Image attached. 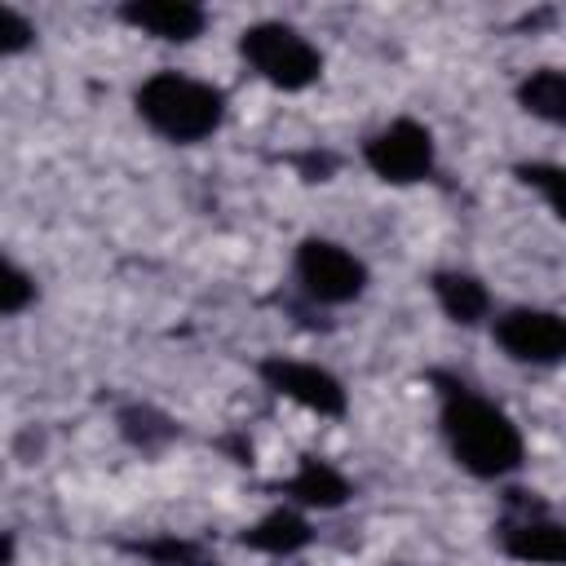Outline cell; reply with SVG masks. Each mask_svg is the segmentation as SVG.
<instances>
[{
    "mask_svg": "<svg viewBox=\"0 0 566 566\" xmlns=\"http://www.w3.org/2000/svg\"><path fill=\"white\" fill-rule=\"evenodd\" d=\"M442 429H447V442H451L455 460L478 478H500V473L522 464L517 424L500 407L464 394V385L451 389V398L442 407Z\"/></svg>",
    "mask_w": 566,
    "mask_h": 566,
    "instance_id": "obj_1",
    "label": "cell"
},
{
    "mask_svg": "<svg viewBox=\"0 0 566 566\" xmlns=\"http://www.w3.org/2000/svg\"><path fill=\"white\" fill-rule=\"evenodd\" d=\"M137 111L168 142H199L221 124L226 102L212 84H199L177 71H159L137 88Z\"/></svg>",
    "mask_w": 566,
    "mask_h": 566,
    "instance_id": "obj_2",
    "label": "cell"
},
{
    "mask_svg": "<svg viewBox=\"0 0 566 566\" xmlns=\"http://www.w3.org/2000/svg\"><path fill=\"white\" fill-rule=\"evenodd\" d=\"M239 53H243L248 66H252L261 80H270L274 88H305V84H314L318 71H323L318 49H314L301 31H292V27H283V22L248 27L243 40H239Z\"/></svg>",
    "mask_w": 566,
    "mask_h": 566,
    "instance_id": "obj_3",
    "label": "cell"
},
{
    "mask_svg": "<svg viewBox=\"0 0 566 566\" xmlns=\"http://www.w3.org/2000/svg\"><path fill=\"white\" fill-rule=\"evenodd\" d=\"M296 274L305 283V292L314 301H327V305H340V301H354L367 283V270L358 256H349L340 243H327V239H305L296 248Z\"/></svg>",
    "mask_w": 566,
    "mask_h": 566,
    "instance_id": "obj_4",
    "label": "cell"
},
{
    "mask_svg": "<svg viewBox=\"0 0 566 566\" xmlns=\"http://www.w3.org/2000/svg\"><path fill=\"white\" fill-rule=\"evenodd\" d=\"M367 164L376 177L385 181H420L429 168H433V137L429 128H420L416 119H398L389 128H380L371 142H367Z\"/></svg>",
    "mask_w": 566,
    "mask_h": 566,
    "instance_id": "obj_5",
    "label": "cell"
},
{
    "mask_svg": "<svg viewBox=\"0 0 566 566\" xmlns=\"http://www.w3.org/2000/svg\"><path fill=\"white\" fill-rule=\"evenodd\" d=\"M495 340L517 363H557L566 354V323L553 310H509L495 323Z\"/></svg>",
    "mask_w": 566,
    "mask_h": 566,
    "instance_id": "obj_6",
    "label": "cell"
},
{
    "mask_svg": "<svg viewBox=\"0 0 566 566\" xmlns=\"http://www.w3.org/2000/svg\"><path fill=\"white\" fill-rule=\"evenodd\" d=\"M261 376L270 380L274 394L318 411V416H340L345 411V389L332 371L314 367V363H292V358H265L261 363Z\"/></svg>",
    "mask_w": 566,
    "mask_h": 566,
    "instance_id": "obj_7",
    "label": "cell"
},
{
    "mask_svg": "<svg viewBox=\"0 0 566 566\" xmlns=\"http://www.w3.org/2000/svg\"><path fill=\"white\" fill-rule=\"evenodd\" d=\"M119 13H124V22H133L146 35H159V40H195L203 31V9L186 4V0H133Z\"/></svg>",
    "mask_w": 566,
    "mask_h": 566,
    "instance_id": "obj_8",
    "label": "cell"
},
{
    "mask_svg": "<svg viewBox=\"0 0 566 566\" xmlns=\"http://www.w3.org/2000/svg\"><path fill=\"white\" fill-rule=\"evenodd\" d=\"M504 548H509L517 562H544V566H557V562L566 557V535H562L557 522L526 517V522L504 526Z\"/></svg>",
    "mask_w": 566,
    "mask_h": 566,
    "instance_id": "obj_9",
    "label": "cell"
},
{
    "mask_svg": "<svg viewBox=\"0 0 566 566\" xmlns=\"http://www.w3.org/2000/svg\"><path fill=\"white\" fill-rule=\"evenodd\" d=\"M243 544L256 548V553H296V548L310 544V526H305L301 513L274 509V513H265L256 526L243 531Z\"/></svg>",
    "mask_w": 566,
    "mask_h": 566,
    "instance_id": "obj_10",
    "label": "cell"
},
{
    "mask_svg": "<svg viewBox=\"0 0 566 566\" xmlns=\"http://www.w3.org/2000/svg\"><path fill=\"white\" fill-rule=\"evenodd\" d=\"M287 495H296L301 504H314V509H336V504H345L349 482L323 460H301L296 478L287 482Z\"/></svg>",
    "mask_w": 566,
    "mask_h": 566,
    "instance_id": "obj_11",
    "label": "cell"
},
{
    "mask_svg": "<svg viewBox=\"0 0 566 566\" xmlns=\"http://www.w3.org/2000/svg\"><path fill=\"white\" fill-rule=\"evenodd\" d=\"M433 292H438L447 318H455V323H478L486 314V305H491L486 287L473 274H455V270L451 274H438L433 279Z\"/></svg>",
    "mask_w": 566,
    "mask_h": 566,
    "instance_id": "obj_12",
    "label": "cell"
},
{
    "mask_svg": "<svg viewBox=\"0 0 566 566\" xmlns=\"http://www.w3.org/2000/svg\"><path fill=\"white\" fill-rule=\"evenodd\" d=\"M517 97H522V106H526L531 115H539V119H548V124H562V119H566V80H562V71H553V66L535 71V75L517 88Z\"/></svg>",
    "mask_w": 566,
    "mask_h": 566,
    "instance_id": "obj_13",
    "label": "cell"
},
{
    "mask_svg": "<svg viewBox=\"0 0 566 566\" xmlns=\"http://www.w3.org/2000/svg\"><path fill=\"white\" fill-rule=\"evenodd\" d=\"M31 296H35L31 279H27L18 265H9V261L0 256V314H18V310H27Z\"/></svg>",
    "mask_w": 566,
    "mask_h": 566,
    "instance_id": "obj_14",
    "label": "cell"
},
{
    "mask_svg": "<svg viewBox=\"0 0 566 566\" xmlns=\"http://www.w3.org/2000/svg\"><path fill=\"white\" fill-rule=\"evenodd\" d=\"M31 44V22L0 4V53H22Z\"/></svg>",
    "mask_w": 566,
    "mask_h": 566,
    "instance_id": "obj_15",
    "label": "cell"
},
{
    "mask_svg": "<svg viewBox=\"0 0 566 566\" xmlns=\"http://www.w3.org/2000/svg\"><path fill=\"white\" fill-rule=\"evenodd\" d=\"M557 177H562V172H557L553 164H526V168H522V181H535V186L548 195L553 208H562V186H557Z\"/></svg>",
    "mask_w": 566,
    "mask_h": 566,
    "instance_id": "obj_16",
    "label": "cell"
},
{
    "mask_svg": "<svg viewBox=\"0 0 566 566\" xmlns=\"http://www.w3.org/2000/svg\"><path fill=\"white\" fill-rule=\"evenodd\" d=\"M9 557H13V539L0 535V566H9Z\"/></svg>",
    "mask_w": 566,
    "mask_h": 566,
    "instance_id": "obj_17",
    "label": "cell"
}]
</instances>
